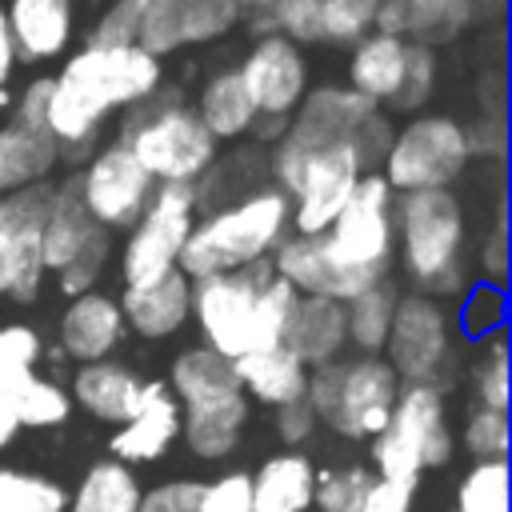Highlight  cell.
Segmentation results:
<instances>
[{
  "label": "cell",
  "instance_id": "17",
  "mask_svg": "<svg viewBox=\"0 0 512 512\" xmlns=\"http://www.w3.org/2000/svg\"><path fill=\"white\" fill-rule=\"evenodd\" d=\"M176 436H180L176 396L168 392L164 380H144L140 408L132 412V420H124L112 432L108 448H112V460H120V464H148V460H160Z\"/></svg>",
  "mask_w": 512,
  "mask_h": 512
},
{
  "label": "cell",
  "instance_id": "43",
  "mask_svg": "<svg viewBox=\"0 0 512 512\" xmlns=\"http://www.w3.org/2000/svg\"><path fill=\"white\" fill-rule=\"evenodd\" d=\"M380 4L384 0H320V8H324V40L356 44L360 36L372 32Z\"/></svg>",
  "mask_w": 512,
  "mask_h": 512
},
{
  "label": "cell",
  "instance_id": "36",
  "mask_svg": "<svg viewBox=\"0 0 512 512\" xmlns=\"http://www.w3.org/2000/svg\"><path fill=\"white\" fill-rule=\"evenodd\" d=\"M456 512H508V464L476 460L456 488Z\"/></svg>",
  "mask_w": 512,
  "mask_h": 512
},
{
  "label": "cell",
  "instance_id": "46",
  "mask_svg": "<svg viewBox=\"0 0 512 512\" xmlns=\"http://www.w3.org/2000/svg\"><path fill=\"white\" fill-rule=\"evenodd\" d=\"M140 16H144V0H112V8L92 28L88 44H136Z\"/></svg>",
  "mask_w": 512,
  "mask_h": 512
},
{
  "label": "cell",
  "instance_id": "8",
  "mask_svg": "<svg viewBox=\"0 0 512 512\" xmlns=\"http://www.w3.org/2000/svg\"><path fill=\"white\" fill-rule=\"evenodd\" d=\"M272 280V264H248L236 272H216L192 280V320L204 336V348L224 360H240L248 352H264L260 332V292Z\"/></svg>",
  "mask_w": 512,
  "mask_h": 512
},
{
  "label": "cell",
  "instance_id": "59",
  "mask_svg": "<svg viewBox=\"0 0 512 512\" xmlns=\"http://www.w3.org/2000/svg\"><path fill=\"white\" fill-rule=\"evenodd\" d=\"M144 4H152V0H144Z\"/></svg>",
  "mask_w": 512,
  "mask_h": 512
},
{
  "label": "cell",
  "instance_id": "53",
  "mask_svg": "<svg viewBox=\"0 0 512 512\" xmlns=\"http://www.w3.org/2000/svg\"><path fill=\"white\" fill-rule=\"evenodd\" d=\"M312 424H316V416H312V408H308L304 400L276 408V432H280V440H288V444H300V440L312 432Z\"/></svg>",
  "mask_w": 512,
  "mask_h": 512
},
{
  "label": "cell",
  "instance_id": "27",
  "mask_svg": "<svg viewBox=\"0 0 512 512\" xmlns=\"http://www.w3.org/2000/svg\"><path fill=\"white\" fill-rule=\"evenodd\" d=\"M60 152L52 144V136L44 128H20V124H4L0 128V200L44 184V176L56 168Z\"/></svg>",
  "mask_w": 512,
  "mask_h": 512
},
{
  "label": "cell",
  "instance_id": "51",
  "mask_svg": "<svg viewBox=\"0 0 512 512\" xmlns=\"http://www.w3.org/2000/svg\"><path fill=\"white\" fill-rule=\"evenodd\" d=\"M412 492H416V484H408V480H384V476H372L360 512H408V508H412Z\"/></svg>",
  "mask_w": 512,
  "mask_h": 512
},
{
  "label": "cell",
  "instance_id": "42",
  "mask_svg": "<svg viewBox=\"0 0 512 512\" xmlns=\"http://www.w3.org/2000/svg\"><path fill=\"white\" fill-rule=\"evenodd\" d=\"M368 484H372V472H364V468H340V472L316 476L312 504L320 512H360Z\"/></svg>",
  "mask_w": 512,
  "mask_h": 512
},
{
  "label": "cell",
  "instance_id": "33",
  "mask_svg": "<svg viewBox=\"0 0 512 512\" xmlns=\"http://www.w3.org/2000/svg\"><path fill=\"white\" fill-rule=\"evenodd\" d=\"M396 288L388 280L372 284L368 292L352 296L344 304V324H348V344L360 352V356H380L384 352V340H388V328H392V312H396Z\"/></svg>",
  "mask_w": 512,
  "mask_h": 512
},
{
  "label": "cell",
  "instance_id": "52",
  "mask_svg": "<svg viewBox=\"0 0 512 512\" xmlns=\"http://www.w3.org/2000/svg\"><path fill=\"white\" fill-rule=\"evenodd\" d=\"M48 96H52V76L28 80V88L20 92V100H16V108H12V124H20V128H44Z\"/></svg>",
  "mask_w": 512,
  "mask_h": 512
},
{
  "label": "cell",
  "instance_id": "23",
  "mask_svg": "<svg viewBox=\"0 0 512 512\" xmlns=\"http://www.w3.org/2000/svg\"><path fill=\"white\" fill-rule=\"evenodd\" d=\"M244 424H248V396L244 392H232V396H216V400L180 408V436L204 460L228 456L240 444Z\"/></svg>",
  "mask_w": 512,
  "mask_h": 512
},
{
  "label": "cell",
  "instance_id": "56",
  "mask_svg": "<svg viewBox=\"0 0 512 512\" xmlns=\"http://www.w3.org/2000/svg\"><path fill=\"white\" fill-rule=\"evenodd\" d=\"M268 4H272V0H236V8H240V12H264Z\"/></svg>",
  "mask_w": 512,
  "mask_h": 512
},
{
  "label": "cell",
  "instance_id": "22",
  "mask_svg": "<svg viewBox=\"0 0 512 512\" xmlns=\"http://www.w3.org/2000/svg\"><path fill=\"white\" fill-rule=\"evenodd\" d=\"M284 348L312 372L324 368L332 360H340V352L348 348V324H344V304L340 300H324V296H300L296 316L288 324Z\"/></svg>",
  "mask_w": 512,
  "mask_h": 512
},
{
  "label": "cell",
  "instance_id": "13",
  "mask_svg": "<svg viewBox=\"0 0 512 512\" xmlns=\"http://www.w3.org/2000/svg\"><path fill=\"white\" fill-rule=\"evenodd\" d=\"M384 352H388L384 364L396 372V380L432 384V376L444 368V360L452 352L448 312L440 308V300H432L424 292L396 296V312H392Z\"/></svg>",
  "mask_w": 512,
  "mask_h": 512
},
{
  "label": "cell",
  "instance_id": "14",
  "mask_svg": "<svg viewBox=\"0 0 512 512\" xmlns=\"http://www.w3.org/2000/svg\"><path fill=\"white\" fill-rule=\"evenodd\" d=\"M256 120H288L308 92V60L284 36H260L236 64Z\"/></svg>",
  "mask_w": 512,
  "mask_h": 512
},
{
  "label": "cell",
  "instance_id": "54",
  "mask_svg": "<svg viewBox=\"0 0 512 512\" xmlns=\"http://www.w3.org/2000/svg\"><path fill=\"white\" fill-rule=\"evenodd\" d=\"M12 72H16V52H12V36H8V20H4V4H0V92Z\"/></svg>",
  "mask_w": 512,
  "mask_h": 512
},
{
  "label": "cell",
  "instance_id": "45",
  "mask_svg": "<svg viewBox=\"0 0 512 512\" xmlns=\"http://www.w3.org/2000/svg\"><path fill=\"white\" fill-rule=\"evenodd\" d=\"M200 512H252V476L224 472L200 492Z\"/></svg>",
  "mask_w": 512,
  "mask_h": 512
},
{
  "label": "cell",
  "instance_id": "21",
  "mask_svg": "<svg viewBox=\"0 0 512 512\" xmlns=\"http://www.w3.org/2000/svg\"><path fill=\"white\" fill-rule=\"evenodd\" d=\"M72 404H80L88 416L108 420V424H124L132 420V412L144 400V380L116 360H96V364H80L72 376Z\"/></svg>",
  "mask_w": 512,
  "mask_h": 512
},
{
  "label": "cell",
  "instance_id": "24",
  "mask_svg": "<svg viewBox=\"0 0 512 512\" xmlns=\"http://www.w3.org/2000/svg\"><path fill=\"white\" fill-rule=\"evenodd\" d=\"M404 52H408V40H396L384 32L360 36L348 56V88L360 92L368 104L388 108L404 80Z\"/></svg>",
  "mask_w": 512,
  "mask_h": 512
},
{
  "label": "cell",
  "instance_id": "32",
  "mask_svg": "<svg viewBox=\"0 0 512 512\" xmlns=\"http://www.w3.org/2000/svg\"><path fill=\"white\" fill-rule=\"evenodd\" d=\"M0 408L16 420V428H56L72 412V396L56 380L28 372L0 396Z\"/></svg>",
  "mask_w": 512,
  "mask_h": 512
},
{
  "label": "cell",
  "instance_id": "6",
  "mask_svg": "<svg viewBox=\"0 0 512 512\" xmlns=\"http://www.w3.org/2000/svg\"><path fill=\"white\" fill-rule=\"evenodd\" d=\"M396 392H400V380L380 356H356V360H332L324 368H312L304 404L332 432L364 440L388 424Z\"/></svg>",
  "mask_w": 512,
  "mask_h": 512
},
{
  "label": "cell",
  "instance_id": "16",
  "mask_svg": "<svg viewBox=\"0 0 512 512\" xmlns=\"http://www.w3.org/2000/svg\"><path fill=\"white\" fill-rule=\"evenodd\" d=\"M476 20H480V0H384L372 32L436 48L456 40Z\"/></svg>",
  "mask_w": 512,
  "mask_h": 512
},
{
  "label": "cell",
  "instance_id": "1",
  "mask_svg": "<svg viewBox=\"0 0 512 512\" xmlns=\"http://www.w3.org/2000/svg\"><path fill=\"white\" fill-rule=\"evenodd\" d=\"M164 84V64L140 44H84L52 76L44 132L56 152L88 156L116 108H136Z\"/></svg>",
  "mask_w": 512,
  "mask_h": 512
},
{
  "label": "cell",
  "instance_id": "5",
  "mask_svg": "<svg viewBox=\"0 0 512 512\" xmlns=\"http://www.w3.org/2000/svg\"><path fill=\"white\" fill-rule=\"evenodd\" d=\"M120 144L156 184H196L216 164V136L200 124L196 108L180 96L164 104H136L120 124Z\"/></svg>",
  "mask_w": 512,
  "mask_h": 512
},
{
  "label": "cell",
  "instance_id": "57",
  "mask_svg": "<svg viewBox=\"0 0 512 512\" xmlns=\"http://www.w3.org/2000/svg\"><path fill=\"white\" fill-rule=\"evenodd\" d=\"M0 296H8V264H4V252H0Z\"/></svg>",
  "mask_w": 512,
  "mask_h": 512
},
{
  "label": "cell",
  "instance_id": "25",
  "mask_svg": "<svg viewBox=\"0 0 512 512\" xmlns=\"http://www.w3.org/2000/svg\"><path fill=\"white\" fill-rule=\"evenodd\" d=\"M232 368H236L240 392L248 400H260V404H272V408L304 400L308 368L284 344L280 348H264V352H248V356L232 360Z\"/></svg>",
  "mask_w": 512,
  "mask_h": 512
},
{
  "label": "cell",
  "instance_id": "47",
  "mask_svg": "<svg viewBox=\"0 0 512 512\" xmlns=\"http://www.w3.org/2000/svg\"><path fill=\"white\" fill-rule=\"evenodd\" d=\"M392 136H396V124H392V116L384 112V108H376V112H368L364 116V124L356 128V152H360V160H364V168L368 172H380V164H384V156H388V144H392Z\"/></svg>",
  "mask_w": 512,
  "mask_h": 512
},
{
  "label": "cell",
  "instance_id": "2",
  "mask_svg": "<svg viewBox=\"0 0 512 512\" xmlns=\"http://www.w3.org/2000/svg\"><path fill=\"white\" fill-rule=\"evenodd\" d=\"M396 256L424 296H460L468 284V216L452 188L400 192L392 204Z\"/></svg>",
  "mask_w": 512,
  "mask_h": 512
},
{
  "label": "cell",
  "instance_id": "55",
  "mask_svg": "<svg viewBox=\"0 0 512 512\" xmlns=\"http://www.w3.org/2000/svg\"><path fill=\"white\" fill-rule=\"evenodd\" d=\"M16 432H20V428H16V420H12V416L0 408V448H8V444L16 440Z\"/></svg>",
  "mask_w": 512,
  "mask_h": 512
},
{
  "label": "cell",
  "instance_id": "30",
  "mask_svg": "<svg viewBox=\"0 0 512 512\" xmlns=\"http://www.w3.org/2000/svg\"><path fill=\"white\" fill-rule=\"evenodd\" d=\"M92 228L96 224L80 208L76 184L52 188V200H48V212H44V224H40V260H44V272L56 276L84 248V240L92 236Z\"/></svg>",
  "mask_w": 512,
  "mask_h": 512
},
{
  "label": "cell",
  "instance_id": "37",
  "mask_svg": "<svg viewBox=\"0 0 512 512\" xmlns=\"http://www.w3.org/2000/svg\"><path fill=\"white\" fill-rule=\"evenodd\" d=\"M108 256H112V232L92 228V236L84 240V248L56 272V288H60V296L72 300V296L92 292V288L100 284L104 268H108Z\"/></svg>",
  "mask_w": 512,
  "mask_h": 512
},
{
  "label": "cell",
  "instance_id": "10",
  "mask_svg": "<svg viewBox=\"0 0 512 512\" xmlns=\"http://www.w3.org/2000/svg\"><path fill=\"white\" fill-rule=\"evenodd\" d=\"M392 204H396V192L388 188V180L380 172H364L352 188V196L344 200V208L336 212L332 228L320 232L328 252L368 276L372 284L388 280V268H392V256H396V220H392Z\"/></svg>",
  "mask_w": 512,
  "mask_h": 512
},
{
  "label": "cell",
  "instance_id": "12",
  "mask_svg": "<svg viewBox=\"0 0 512 512\" xmlns=\"http://www.w3.org/2000/svg\"><path fill=\"white\" fill-rule=\"evenodd\" d=\"M72 184L88 220L104 232H128L156 192V180L136 164V156L120 140L92 152Z\"/></svg>",
  "mask_w": 512,
  "mask_h": 512
},
{
  "label": "cell",
  "instance_id": "38",
  "mask_svg": "<svg viewBox=\"0 0 512 512\" xmlns=\"http://www.w3.org/2000/svg\"><path fill=\"white\" fill-rule=\"evenodd\" d=\"M40 356H44V340H40V332L32 324H20V320L0 324V396L20 376L36 372Z\"/></svg>",
  "mask_w": 512,
  "mask_h": 512
},
{
  "label": "cell",
  "instance_id": "26",
  "mask_svg": "<svg viewBox=\"0 0 512 512\" xmlns=\"http://www.w3.org/2000/svg\"><path fill=\"white\" fill-rule=\"evenodd\" d=\"M316 468L304 452L268 456L252 476V512H308Z\"/></svg>",
  "mask_w": 512,
  "mask_h": 512
},
{
  "label": "cell",
  "instance_id": "41",
  "mask_svg": "<svg viewBox=\"0 0 512 512\" xmlns=\"http://www.w3.org/2000/svg\"><path fill=\"white\" fill-rule=\"evenodd\" d=\"M264 12H268L272 32L292 40L296 48L324 40V8H320V0H272Z\"/></svg>",
  "mask_w": 512,
  "mask_h": 512
},
{
  "label": "cell",
  "instance_id": "44",
  "mask_svg": "<svg viewBox=\"0 0 512 512\" xmlns=\"http://www.w3.org/2000/svg\"><path fill=\"white\" fill-rule=\"evenodd\" d=\"M464 448L476 460H504L508 452V412H492V408H472L464 420Z\"/></svg>",
  "mask_w": 512,
  "mask_h": 512
},
{
  "label": "cell",
  "instance_id": "35",
  "mask_svg": "<svg viewBox=\"0 0 512 512\" xmlns=\"http://www.w3.org/2000/svg\"><path fill=\"white\" fill-rule=\"evenodd\" d=\"M244 12L236 0H176V24H180V44H212L228 36Z\"/></svg>",
  "mask_w": 512,
  "mask_h": 512
},
{
  "label": "cell",
  "instance_id": "31",
  "mask_svg": "<svg viewBox=\"0 0 512 512\" xmlns=\"http://www.w3.org/2000/svg\"><path fill=\"white\" fill-rule=\"evenodd\" d=\"M136 508H140V480L120 460H96L68 496V512H136Z\"/></svg>",
  "mask_w": 512,
  "mask_h": 512
},
{
  "label": "cell",
  "instance_id": "4",
  "mask_svg": "<svg viewBox=\"0 0 512 512\" xmlns=\"http://www.w3.org/2000/svg\"><path fill=\"white\" fill-rule=\"evenodd\" d=\"M364 172L368 168L356 152V140H336V144L308 148V152L288 148L284 140L272 144V176H276L272 188L288 196L296 236L328 232Z\"/></svg>",
  "mask_w": 512,
  "mask_h": 512
},
{
  "label": "cell",
  "instance_id": "39",
  "mask_svg": "<svg viewBox=\"0 0 512 512\" xmlns=\"http://www.w3.org/2000/svg\"><path fill=\"white\" fill-rule=\"evenodd\" d=\"M436 72H440V60H436V48L428 44H408L404 52V80L392 96V112H412L424 108L432 100V88H436Z\"/></svg>",
  "mask_w": 512,
  "mask_h": 512
},
{
  "label": "cell",
  "instance_id": "34",
  "mask_svg": "<svg viewBox=\"0 0 512 512\" xmlns=\"http://www.w3.org/2000/svg\"><path fill=\"white\" fill-rule=\"evenodd\" d=\"M64 504L68 492L56 480L0 464V512H64Z\"/></svg>",
  "mask_w": 512,
  "mask_h": 512
},
{
  "label": "cell",
  "instance_id": "29",
  "mask_svg": "<svg viewBox=\"0 0 512 512\" xmlns=\"http://www.w3.org/2000/svg\"><path fill=\"white\" fill-rule=\"evenodd\" d=\"M168 392L176 396L180 408H188V404H204V400L240 392V380H236L232 360H224L220 352L196 344V348H184V352L172 360Z\"/></svg>",
  "mask_w": 512,
  "mask_h": 512
},
{
  "label": "cell",
  "instance_id": "11",
  "mask_svg": "<svg viewBox=\"0 0 512 512\" xmlns=\"http://www.w3.org/2000/svg\"><path fill=\"white\" fill-rule=\"evenodd\" d=\"M196 188L188 184H156L152 200L144 204L140 220L124 232L120 244V276L124 288L136 284H152L168 272H176L180 248L196 224Z\"/></svg>",
  "mask_w": 512,
  "mask_h": 512
},
{
  "label": "cell",
  "instance_id": "19",
  "mask_svg": "<svg viewBox=\"0 0 512 512\" xmlns=\"http://www.w3.org/2000/svg\"><path fill=\"white\" fill-rule=\"evenodd\" d=\"M124 332H128V324H124L120 300L100 292V288L72 296L64 316H60V348L80 364L108 360V352L120 348Z\"/></svg>",
  "mask_w": 512,
  "mask_h": 512
},
{
  "label": "cell",
  "instance_id": "40",
  "mask_svg": "<svg viewBox=\"0 0 512 512\" xmlns=\"http://www.w3.org/2000/svg\"><path fill=\"white\" fill-rule=\"evenodd\" d=\"M472 392L480 408L492 412H508V348H504V332H492V340L484 344L476 368H472Z\"/></svg>",
  "mask_w": 512,
  "mask_h": 512
},
{
  "label": "cell",
  "instance_id": "3",
  "mask_svg": "<svg viewBox=\"0 0 512 512\" xmlns=\"http://www.w3.org/2000/svg\"><path fill=\"white\" fill-rule=\"evenodd\" d=\"M292 228V208L280 188H252L248 196L196 216L176 268L188 280H204L216 272H236L268 260Z\"/></svg>",
  "mask_w": 512,
  "mask_h": 512
},
{
  "label": "cell",
  "instance_id": "18",
  "mask_svg": "<svg viewBox=\"0 0 512 512\" xmlns=\"http://www.w3.org/2000/svg\"><path fill=\"white\" fill-rule=\"evenodd\" d=\"M4 20L16 64H44L68 52L76 32V0H8Z\"/></svg>",
  "mask_w": 512,
  "mask_h": 512
},
{
  "label": "cell",
  "instance_id": "7",
  "mask_svg": "<svg viewBox=\"0 0 512 512\" xmlns=\"http://www.w3.org/2000/svg\"><path fill=\"white\" fill-rule=\"evenodd\" d=\"M452 456V432L444 420V396L436 384H404L396 392L388 424L372 436V464L384 480L416 484L424 468Z\"/></svg>",
  "mask_w": 512,
  "mask_h": 512
},
{
  "label": "cell",
  "instance_id": "28",
  "mask_svg": "<svg viewBox=\"0 0 512 512\" xmlns=\"http://www.w3.org/2000/svg\"><path fill=\"white\" fill-rule=\"evenodd\" d=\"M192 108H196L200 124L216 136V144H220V140H236V136H244L248 128H256V108H252V100H248V92H244L236 68H216V72L200 84Z\"/></svg>",
  "mask_w": 512,
  "mask_h": 512
},
{
  "label": "cell",
  "instance_id": "49",
  "mask_svg": "<svg viewBox=\"0 0 512 512\" xmlns=\"http://www.w3.org/2000/svg\"><path fill=\"white\" fill-rule=\"evenodd\" d=\"M500 316H504V296L500 288L492 284H476L468 304H464V328L472 336H488V332H500Z\"/></svg>",
  "mask_w": 512,
  "mask_h": 512
},
{
  "label": "cell",
  "instance_id": "50",
  "mask_svg": "<svg viewBox=\"0 0 512 512\" xmlns=\"http://www.w3.org/2000/svg\"><path fill=\"white\" fill-rule=\"evenodd\" d=\"M508 272V224H504V204L496 208V224L480 244V276H488L492 288H504Z\"/></svg>",
  "mask_w": 512,
  "mask_h": 512
},
{
  "label": "cell",
  "instance_id": "20",
  "mask_svg": "<svg viewBox=\"0 0 512 512\" xmlns=\"http://www.w3.org/2000/svg\"><path fill=\"white\" fill-rule=\"evenodd\" d=\"M124 324L144 340H168L176 336L192 316V280L176 268L152 284L124 288L120 296Z\"/></svg>",
  "mask_w": 512,
  "mask_h": 512
},
{
  "label": "cell",
  "instance_id": "15",
  "mask_svg": "<svg viewBox=\"0 0 512 512\" xmlns=\"http://www.w3.org/2000/svg\"><path fill=\"white\" fill-rule=\"evenodd\" d=\"M368 112H376V104H368L360 92L340 88V84H320V88L304 92V100L288 116V128L280 140L288 148H300V152L324 148L336 140H352Z\"/></svg>",
  "mask_w": 512,
  "mask_h": 512
},
{
  "label": "cell",
  "instance_id": "58",
  "mask_svg": "<svg viewBox=\"0 0 512 512\" xmlns=\"http://www.w3.org/2000/svg\"><path fill=\"white\" fill-rule=\"evenodd\" d=\"M0 248H4V200H0Z\"/></svg>",
  "mask_w": 512,
  "mask_h": 512
},
{
  "label": "cell",
  "instance_id": "48",
  "mask_svg": "<svg viewBox=\"0 0 512 512\" xmlns=\"http://www.w3.org/2000/svg\"><path fill=\"white\" fill-rule=\"evenodd\" d=\"M200 492H204L200 480H168L140 492L136 512H200Z\"/></svg>",
  "mask_w": 512,
  "mask_h": 512
},
{
  "label": "cell",
  "instance_id": "9",
  "mask_svg": "<svg viewBox=\"0 0 512 512\" xmlns=\"http://www.w3.org/2000/svg\"><path fill=\"white\" fill-rule=\"evenodd\" d=\"M468 140L464 124L448 112H416L408 116L380 164V176L388 188L400 192H424V188H452L468 168Z\"/></svg>",
  "mask_w": 512,
  "mask_h": 512
}]
</instances>
